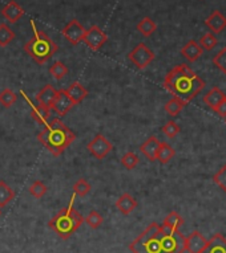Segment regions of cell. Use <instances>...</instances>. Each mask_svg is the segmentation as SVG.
Returning a JSON list of instances; mask_svg holds the SVG:
<instances>
[{
    "instance_id": "cell-10",
    "label": "cell",
    "mask_w": 226,
    "mask_h": 253,
    "mask_svg": "<svg viewBox=\"0 0 226 253\" xmlns=\"http://www.w3.org/2000/svg\"><path fill=\"white\" fill-rule=\"evenodd\" d=\"M85 31H87V29L84 28L83 25H81V23H80L79 20L73 19V20L69 21V23L64 27L63 31H61V34H63V36L65 38V40H67L68 42H71L72 45H77L80 42H83Z\"/></svg>"
},
{
    "instance_id": "cell-9",
    "label": "cell",
    "mask_w": 226,
    "mask_h": 253,
    "mask_svg": "<svg viewBox=\"0 0 226 253\" xmlns=\"http://www.w3.org/2000/svg\"><path fill=\"white\" fill-rule=\"evenodd\" d=\"M87 149L93 157L97 159H104L111 151L113 150V145L103 135V134H97L96 137L93 138L92 141L87 145Z\"/></svg>"
},
{
    "instance_id": "cell-36",
    "label": "cell",
    "mask_w": 226,
    "mask_h": 253,
    "mask_svg": "<svg viewBox=\"0 0 226 253\" xmlns=\"http://www.w3.org/2000/svg\"><path fill=\"white\" fill-rule=\"evenodd\" d=\"M213 182L221 188L222 191L226 192V165H224V166L216 172V175L213 176Z\"/></svg>"
},
{
    "instance_id": "cell-40",
    "label": "cell",
    "mask_w": 226,
    "mask_h": 253,
    "mask_svg": "<svg viewBox=\"0 0 226 253\" xmlns=\"http://www.w3.org/2000/svg\"><path fill=\"white\" fill-rule=\"evenodd\" d=\"M0 213H1V208H0Z\"/></svg>"
},
{
    "instance_id": "cell-37",
    "label": "cell",
    "mask_w": 226,
    "mask_h": 253,
    "mask_svg": "<svg viewBox=\"0 0 226 253\" xmlns=\"http://www.w3.org/2000/svg\"><path fill=\"white\" fill-rule=\"evenodd\" d=\"M180 126L174 122V121H169L163 126V133L167 135L168 138H174L177 134L180 133Z\"/></svg>"
},
{
    "instance_id": "cell-38",
    "label": "cell",
    "mask_w": 226,
    "mask_h": 253,
    "mask_svg": "<svg viewBox=\"0 0 226 253\" xmlns=\"http://www.w3.org/2000/svg\"><path fill=\"white\" fill-rule=\"evenodd\" d=\"M213 64L220 69V71L226 73V46L225 48H222V49L214 56Z\"/></svg>"
},
{
    "instance_id": "cell-17",
    "label": "cell",
    "mask_w": 226,
    "mask_h": 253,
    "mask_svg": "<svg viewBox=\"0 0 226 253\" xmlns=\"http://www.w3.org/2000/svg\"><path fill=\"white\" fill-rule=\"evenodd\" d=\"M225 98V93H224L220 87L214 86L212 90L208 91L205 96H204V104H205L206 106H209L212 110H216V108H217L218 105L221 104Z\"/></svg>"
},
{
    "instance_id": "cell-33",
    "label": "cell",
    "mask_w": 226,
    "mask_h": 253,
    "mask_svg": "<svg viewBox=\"0 0 226 253\" xmlns=\"http://www.w3.org/2000/svg\"><path fill=\"white\" fill-rule=\"evenodd\" d=\"M47 190H48V188H47V186L44 183L40 182V180H36V182H34L31 184L30 194L34 196V198H36V199H42L43 196L47 194Z\"/></svg>"
},
{
    "instance_id": "cell-34",
    "label": "cell",
    "mask_w": 226,
    "mask_h": 253,
    "mask_svg": "<svg viewBox=\"0 0 226 253\" xmlns=\"http://www.w3.org/2000/svg\"><path fill=\"white\" fill-rule=\"evenodd\" d=\"M121 165L128 170H133L138 165V157L132 151H128L121 157Z\"/></svg>"
},
{
    "instance_id": "cell-39",
    "label": "cell",
    "mask_w": 226,
    "mask_h": 253,
    "mask_svg": "<svg viewBox=\"0 0 226 253\" xmlns=\"http://www.w3.org/2000/svg\"><path fill=\"white\" fill-rule=\"evenodd\" d=\"M214 112L217 113V114L220 117H226V98L224 101H222L221 104L218 105Z\"/></svg>"
},
{
    "instance_id": "cell-23",
    "label": "cell",
    "mask_w": 226,
    "mask_h": 253,
    "mask_svg": "<svg viewBox=\"0 0 226 253\" xmlns=\"http://www.w3.org/2000/svg\"><path fill=\"white\" fill-rule=\"evenodd\" d=\"M174 154H176V151L172 146L168 145L167 142H161L157 155H156V161H159L161 165H167L168 162H170V159L174 157Z\"/></svg>"
},
{
    "instance_id": "cell-8",
    "label": "cell",
    "mask_w": 226,
    "mask_h": 253,
    "mask_svg": "<svg viewBox=\"0 0 226 253\" xmlns=\"http://www.w3.org/2000/svg\"><path fill=\"white\" fill-rule=\"evenodd\" d=\"M83 42L92 50H99L104 46L105 42H108V36L100 27L92 25L91 28L85 31Z\"/></svg>"
},
{
    "instance_id": "cell-24",
    "label": "cell",
    "mask_w": 226,
    "mask_h": 253,
    "mask_svg": "<svg viewBox=\"0 0 226 253\" xmlns=\"http://www.w3.org/2000/svg\"><path fill=\"white\" fill-rule=\"evenodd\" d=\"M136 28H137L140 34L143 35L144 38H149V36H152L156 32L157 25H156V23L152 20L151 17H144V19L140 20Z\"/></svg>"
},
{
    "instance_id": "cell-11",
    "label": "cell",
    "mask_w": 226,
    "mask_h": 253,
    "mask_svg": "<svg viewBox=\"0 0 226 253\" xmlns=\"http://www.w3.org/2000/svg\"><path fill=\"white\" fill-rule=\"evenodd\" d=\"M73 106H75V104H73V101L68 97V94L65 93V89H60V90H57V96L55 98L54 104L51 105V109H52L55 113H57L60 117H63L65 116Z\"/></svg>"
},
{
    "instance_id": "cell-5",
    "label": "cell",
    "mask_w": 226,
    "mask_h": 253,
    "mask_svg": "<svg viewBox=\"0 0 226 253\" xmlns=\"http://www.w3.org/2000/svg\"><path fill=\"white\" fill-rule=\"evenodd\" d=\"M160 235H161V225L152 223L143 233H140V236L130 243L129 249L133 253H161Z\"/></svg>"
},
{
    "instance_id": "cell-15",
    "label": "cell",
    "mask_w": 226,
    "mask_h": 253,
    "mask_svg": "<svg viewBox=\"0 0 226 253\" xmlns=\"http://www.w3.org/2000/svg\"><path fill=\"white\" fill-rule=\"evenodd\" d=\"M202 253H226V239L221 233H216L206 244Z\"/></svg>"
},
{
    "instance_id": "cell-21",
    "label": "cell",
    "mask_w": 226,
    "mask_h": 253,
    "mask_svg": "<svg viewBox=\"0 0 226 253\" xmlns=\"http://www.w3.org/2000/svg\"><path fill=\"white\" fill-rule=\"evenodd\" d=\"M116 207L124 215H129L130 212H133L134 208L137 207V202L129 194H122L116 202Z\"/></svg>"
},
{
    "instance_id": "cell-20",
    "label": "cell",
    "mask_w": 226,
    "mask_h": 253,
    "mask_svg": "<svg viewBox=\"0 0 226 253\" xmlns=\"http://www.w3.org/2000/svg\"><path fill=\"white\" fill-rule=\"evenodd\" d=\"M65 93H67L68 97L73 101V104L75 105L83 102L84 98L88 96V90H87L80 83L72 84L71 86L65 89Z\"/></svg>"
},
{
    "instance_id": "cell-16",
    "label": "cell",
    "mask_w": 226,
    "mask_h": 253,
    "mask_svg": "<svg viewBox=\"0 0 226 253\" xmlns=\"http://www.w3.org/2000/svg\"><path fill=\"white\" fill-rule=\"evenodd\" d=\"M205 24L209 27L213 34H220L226 27V17L220 11H213L212 15L205 20Z\"/></svg>"
},
{
    "instance_id": "cell-12",
    "label": "cell",
    "mask_w": 226,
    "mask_h": 253,
    "mask_svg": "<svg viewBox=\"0 0 226 253\" xmlns=\"http://www.w3.org/2000/svg\"><path fill=\"white\" fill-rule=\"evenodd\" d=\"M206 244H208V240L204 237V235L198 231H194L186 237L185 251H188L189 253H202Z\"/></svg>"
},
{
    "instance_id": "cell-31",
    "label": "cell",
    "mask_w": 226,
    "mask_h": 253,
    "mask_svg": "<svg viewBox=\"0 0 226 253\" xmlns=\"http://www.w3.org/2000/svg\"><path fill=\"white\" fill-rule=\"evenodd\" d=\"M91 190H92V187H91V184L85 179H79L73 184V195H77L80 198H84V196L88 195Z\"/></svg>"
},
{
    "instance_id": "cell-25",
    "label": "cell",
    "mask_w": 226,
    "mask_h": 253,
    "mask_svg": "<svg viewBox=\"0 0 226 253\" xmlns=\"http://www.w3.org/2000/svg\"><path fill=\"white\" fill-rule=\"evenodd\" d=\"M182 224H184V219L177 212L172 211L164 219V223L161 225L168 229H172V231H178L182 227Z\"/></svg>"
},
{
    "instance_id": "cell-6",
    "label": "cell",
    "mask_w": 226,
    "mask_h": 253,
    "mask_svg": "<svg viewBox=\"0 0 226 253\" xmlns=\"http://www.w3.org/2000/svg\"><path fill=\"white\" fill-rule=\"evenodd\" d=\"M186 237L180 231H172L161 225L160 248L161 253H184Z\"/></svg>"
},
{
    "instance_id": "cell-29",
    "label": "cell",
    "mask_w": 226,
    "mask_h": 253,
    "mask_svg": "<svg viewBox=\"0 0 226 253\" xmlns=\"http://www.w3.org/2000/svg\"><path fill=\"white\" fill-rule=\"evenodd\" d=\"M50 75L55 80H61L68 75V68L61 61H55V64H52L50 68Z\"/></svg>"
},
{
    "instance_id": "cell-35",
    "label": "cell",
    "mask_w": 226,
    "mask_h": 253,
    "mask_svg": "<svg viewBox=\"0 0 226 253\" xmlns=\"http://www.w3.org/2000/svg\"><path fill=\"white\" fill-rule=\"evenodd\" d=\"M84 221H87V224L93 229H97L99 227H101V224L104 223V219H103V216L96 211H91L89 212V215L87 216V219H84Z\"/></svg>"
},
{
    "instance_id": "cell-13",
    "label": "cell",
    "mask_w": 226,
    "mask_h": 253,
    "mask_svg": "<svg viewBox=\"0 0 226 253\" xmlns=\"http://www.w3.org/2000/svg\"><path fill=\"white\" fill-rule=\"evenodd\" d=\"M1 15H3L9 23H12L13 24V23H16V21L24 15V9H23V7H20V5L17 4L15 0H11V1H8V3L3 7V9H1Z\"/></svg>"
},
{
    "instance_id": "cell-19",
    "label": "cell",
    "mask_w": 226,
    "mask_h": 253,
    "mask_svg": "<svg viewBox=\"0 0 226 253\" xmlns=\"http://www.w3.org/2000/svg\"><path fill=\"white\" fill-rule=\"evenodd\" d=\"M56 96H57V90L52 85L48 84V85L43 87L42 90L39 91L38 96H36V100H38L39 105H44V106L51 108V105L54 104Z\"/></svg>"
},
{
    "instance_id": "cell-26",
    "label": "cell",
    "mask_w": 226,
    "mask_h": 253,
    "mask_svg": "<svg viewBox=\"0 0 226 253\" xmlns=\"http://www.w3.org/2000/svg\"><path fill=\"white\" fill-rule=\"evenodd\" d=\"M15 198V191L4 182L0 180V208L5 207Z\"/></svg>"
},
{
    "instance_id": "cell-28",
    "label": "cell",
    "mask_w": 226,
    "mask_h": 253,
    "mask_svg": "<svg viewBox=\"0 0 226 253\" xmlns=\"http://www.w3.org/2000/svg\"><path fill=\"white\" fill-rule=\"evenodd\" d=\"M15 39V32L5 23H0V46L9 45Z\"/></svg>"
},
{
    "instance_id": "cell-2",
    "label": "cell",
    "mask_w": 226,
    "mask_h": 253,
    "mask_svg": "<svg viewBox=\"0 0 226 253\" xmlns=\"http://www.w3.org/2000/svg\"><path fill=\"white\" fill-rule=\"evenodd\" d=\"M75 139V133L60 118L51 120L38 134V141L55 157H60Z\"/></svg>"
},
{
    "instance_id": "cell-14",
    "label": "cell",
    "mask_w": 226,
    "mask_h": 253,
    "mask_svg": "<svg viewBox=\"0 0 226 253\" xmlns=\"http://www.w3.org/2000/svg\"><path fill=\"white\" fill-rule=\"evenodd\" d=\"M202 53H204V49H202L201 46H200V44L197 42H194V40H189V42L182 46V49H181V54L190 62L197 61L198 58L201 57Z\"/></svg>"
},
{
    "instance_id": "cell-7",
    "label": "cell",
    "mask_w": 226,
    "mask_h": 253,
    "mask_svg": "<svg viewBox=\"0 0 226 253\" xmlns=\"http://www.w3.org/2000/svg\"><path fill=\"white\" fill-rule=\"evenodd\" d=\"M128 58H129L132 64H134L136 68L145 69L155 60V53L144 42H140L138 45H136L133 49L130 50V53L128 54Z\"/></svg>"
},
{
    "instance_id": "cell-32",
    "label": "cell",
    "mask_w": 226,
    "mask_h": 253,
    "mask_svg": "<svg viewBox=\"0 0 226 253\" xmlns=\"http://www.w3.org/2000/svg\"><path fill=\"white\" fill-rule=\"evenodd\" d=\"M217 38L214 36L213 32H208V34H205L204 36L201 38V40H200V46H201L202 49L205 50H213L216 46H217Z\"/></svg>"
},
{
    "instance_id": "cell-4",
    "label": "cell",
    "mask_w": 226,
    "mask_h": 253,
    "mask_svg": "<svg viewBox=\"0 0 226 253\" xmlns=\"http://www.w3.org/2000/svg\"><path fill=\"white\" fill-rule=\"evenodd\" d=\"M83 223V215H81L77 210L73 208L71 202V204H69L68 207L60 210V211L50 220L48 225H50V228L54 229L55 232L57 233L61 239L67 240V239H69V237L81 227Z\"/></svg>"
},
{
    "instance_id": "cell-41",
    "label": "cell",
    "mask_w": 226,
    "mask_h": 253,
    "mask_svg": "<svg viewBox=\"0 0 226 253\" xmlns=\"http://www.w3.org/2000/svg\"><path fill=\"white\" fill-rule=\"evenodd\" d=\"M225 122H226V117H225Z\"/></svg>"
},
{
    "instance_id": "cell-18",
    "label": "cell",
    "mask_w": 226,
    "mask_h": 253,
    "mask_svg": "<svg viewBox=\"0 0 226 253\" xmlns=\"http://www.w3.org/2000/svg\"><path fill=\"white\" fill-rule=\"evenodd\" d=\"M160 143H161V142H160L155 135H152V137L148 138L147 141L141 145L140 150H141V153H143L151 162H153V161H156V155H157V151H159Z\"/></svg>"
},
{
    "instance_id": "cell-1",
    "label": "cell",
    "mask_w": 226,
    "mask_h": 253,
    "mask_svg": "<svg viewBox=\"0 0 226 253\" xmlns=\"http://www.w3.org/2000/svg\"><path fill=\"white\" fill-rule=\"evenodd\" d=\"M164 87L176 98L188 104L201 93L205 87V83L188 65L181 64L168 73L164 80Z\"/></svg>"
},
{
    "instance_id": "cell-3",
    "label": "cell",
    "mask_w": 226,
    "mask_h": 253,
    "mask_svg": "<svg viewBox=\"0 0 226 253\" xmlns=\"http://www.w3.org/2000/svg\"><path fill=\"white\" fill-rule=\"evenodd\" d=\"M31 27L34 29V36L24 45V50L34 61L38 62L39 65H43L59 50V46L44 31H40L36 27L34 20H31Z\"/></svg>"
},
{
    "instance_id": "cell-30",
    "label": "cell",
    "mask_w": 226,
    "mask_h": 253,
    "mask_svg": "<svg viewBox=\"0 0 226 253\" xmlns=\"http://www.w3.org/2000/svg\"><path fill=\"white\" fill-rule=\"evenodd\" d=\"M17 101L16 93L11 89H4V90L0 91V104L3 105L4 108H11L15 102Z\"/></svg>"
},
{
    "instance_id": "cell-22",
    "label": "cell",
    "mask_w": 226,
    "mask_h": 253,
    "mask_svg": "<svg viewBox=\"0 0 226 253\" xmlns=\"http://www.w3.org/2000/svg\"><path fill=\"white\" fill-rule=\"evenodd\" d=\"M31 117L34 118V121H36L39 125H44L46 126L48 122H50L51 117V108L48 106H44V105H38V106H34L32 110H31Z\"/></svg>"
},
{
    "instance_id": "cell-27",
    "label": "cell",
    "mask_w": 226,
    "mask_h": 253,
    "mask_svg": "<svg viewBox=\"0 0 226 253\" xmlns=\"http://www.w3.org/2000/svg\"><path fill=\"white\" fill-rule=\"evenodd\" d=\"M186 106V104H185L184 101H181L180 98H176V97H173L172 100H169L165 104V106H164V109H165V112L169 114V116H177V114H180L181 110Z\"/></svg>"
}]
</instances>
